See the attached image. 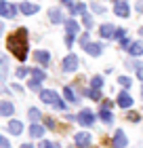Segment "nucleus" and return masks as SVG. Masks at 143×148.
I'll use <instances>...</instances> for the list:
<instances>
[{
    "label": "nucleus",
    "mask_w": 143,
    "mask_h": 148,
    "mask_svg": "<svg viewBox=\"0 0 143 148\" xmlns=\"http://www.w3.org/2000/svg\"><path fill=\"white\" fill-rule=\"evenodd\" d=\"M114 13H116L118 17H124V19H126L128 15H131V6H128L126 0H118L116 6H114Z\"/></svg>",
    "instance_id": "nucleus-4"
},
{
    "label": "nucleus",
    "mask_w": 143,
    "mask_h": 148,
    "mask_svg": "<svg viewBox=\"0 0 143 148\" xmlns=\"http://www.w3.org/2000/svg\"><path fill=\"white\" fill-rule=\"evenodd\" d=\"M112 106H114V102H110V99H103V102H101V108L103 110H110Z\"/></svg>",
    "instance_id": "nucleus-37"
},
{
    "label": "nucleus",
    "mask_w": 143,
    "mask_h": 148,
    "mask_svg": "<svg viewBox=\"0 0 143 148\" xmlns=\"http://www.w3.org/2000/svg\"><path fill=\"white\" fill-rule=\"evenodd\" d=\"M15 112V106L11 102H2L0 104V116H11V114Z\"/></svg>",
    "instance_id": "nucleus-15"
},
{
    "label": "nucleus",
    "mask_w": 143,
    "mask_h": 148,
    "mask_svg": "<svg viewBox=\"0 0 143 148\" xmlns=\"http://www.w3.org/2000/svg\"><path fill=\"white\" fill-rule=\"evenodd\" d=\"M93 11L97 13V15H105V6L99 4V2H93Z\"/></svg>",
    "instance_id": "nucleus-26"
},
{
    "label": "nucleus",
    "mask_w": 143,
    "mask_h": 148,
    "mask_svg": "<svg viewBox=\"0 0 143 148\" xmlns=\"http://www.w3.org/2000/svg\"><path fill=\"white\" fill-rule=\"evenodd\" d=\"M99 119L103 121V123H112V121H114L112 112L110 110H103V108H99Z\"/></svg>",
    "instance_id": "nucleus-21"
},
{
    "label": "nucleus",
    "mask_w": 143,
    "mask_h": 148,
    "mask_svg": "<svg viewBox=\"0 0 143 148\" xmlns=\"http://www.w3.org/2000/svg\"><path fill=\"white\" fill-rule=\"evenodd\" d=\"M44 127H46V129H55V127H57L55 119H44Z\"/></svg>",
    "instance_id": "nucleus-30"
},
{
    "label": "nucleus",
    "mask_w": 143,
    "mask_h": 148,
    "mask_svg": "<svg viewBox=\"0 0 143 148\" xmlns=\"http://www.w3.org/2000/svg\"><path fill=\"white\" fill-rule=\"evenodd\" d=\"M6 72H9L6 70V59H2V80L6 78Z\"/></svg>",
    "instance_id": "nucleus-40"
},
{
    "label": "nucleus",
    "mask_w": 143,
    "mask_h": 148,
    "mask_svg": "<svg viewBox=\"0 0 143 148\" xmlns=\"http://www.w3.org/2000/svg\"><path fill=\"white\" fill-rule=\"evenodd\" d=\"M28 87H30L32 91H36V93H42V89H40V83H38V80H34V78L30 80V85H28Z\"/></svg>",
    "instance_id": "nucleus-28"
},
{
    "label": "nucleus",
    "mask_w": 143,
    "mask_h": 148,
    "mask_svg": "<svg viewBox=\"0 0 143 148\" xmlns=\"http://www.w3.org/2000/svg\"><path fill=\"white\" fill-rule=\"evenodd\" d=\"M30 70L28 68H17V78H23V76H28Z\"/></svg>",
    "instance_id": "nucleus-32"
},
{
    "label": "nucleus",
    "mask_w": 143,
    "mask_h": 148,
    "mask_svg": "<svg viewBox=\"0 0 143 148\" xmlns=\"http://www.w3.org/2000/svg\"><path fill=\"white\" fill-rule=\"evenodd\" d=\"M0 15H2L4 19H13L17 15V4L6 2V0H0Z\"/></svg>",
    "instance_id": "nucleus-3"
},
{
    "label": "nucleus",
    "mask_w": 143,
    "mask_h": 148,
    "mask_svg": "<svg viewBox=\"0 0 143 148\" xmlns=\"http://www.w3.org/2000/svg\"><path fill=\"white\" fill-rule=\"evenodd\" d=\"M76 146L78 148H88V146H91V136L84 133V131L76 133Z\"/></svg>",
    "instance_id": "nucleus-9"
},
{
    "label": "nucleus",
    "mask_w": 143,
    "mask_h": 148,
    "mask_svg": "<svg viewBox=\"0 0 143 148\" xmlns=\"http://www.w3.org/2000/svg\"><path fill=\"white\" fill-rule=\"evenodd\" d=\"M112 146H114V148H124V146H126V136H124V131H122V129H118V131L114 133Z\"/></svg>",
    "instance_id": "nucleus-7"
},
{
    "label": "nucleus",
    "mask_w": 143,
    "mask_h": 148,
    "mask_svg": "<svg viewBox=\"0 0 143 148\" xmlns=\"http://www.w3.org/2000/svg\"><path fill=\"white\" fill-rule=\"evenodd\" d=\"M0 148H11L9 140H6V138H2V136H0Z\"/></svg>",
    "instance_id": "nucleus-39"
},
{
    "label": "nucleus",
    "mask_w": 143,
    "mask_h": 148,
    "mask_svg": "<svg viewBox=\"0 0 143 148\" xmlns=\"http://www.w3.org/2000/svg\"><path fill=\"white\" fill-rule=\"evenodd\" d=\"M128 51H131L133 57H139V55H143V45L141 42H133L131 47H128Z\"/></svg>",
    "instance_id": "nucleus-19"
},
{
    "label": "nucleus",
    "mask_w": 143,
    "mask_h": 148,
    "mask_svg": "<svg viewBox=\"0 0 143 148\" xmlns=\"http://www.w3.org/2000/svg\"><path fill=\"white\" fill-rule=\"evenodd\" d=\"M118 83H120L122 87H124V89H128V87L133 85V80L128 78V76H118Z\"/></svg>",
    "instance_id": "nucleus-25"
},
{
    "label": "nucleus",
    "mask_w": 143,
    "mask_h": 148,
    "mask_svg": "<svg viewBox=\"0 0 143 148\" xmlns=\"http://www.w3.org/2000/svg\"><path fill=\"white\" fill-rule=\"evenodd\" d=\"M32 78H34V80H38V83H42V80L46 78V72H44V70H40V68H34V70H32Z\"/></svg>",
    "instance_id": "nucleus-20"
},
{
    "label": "nucleus",
    "mask_w": 143,
    "mask_h": 148,
    "mask_svg": "<svg viewBox=\"0 0 143 148\" xmlns=\"http://www.w3.org/2000/svg\"><path fill=\"white\" fill-rule=\"evenodd\" d=\"M70 11H72V13H84V11H86V6H84V2H78V4H74Z\"/></svg>",
    "instance_id": "nucleus-27"
},
{
    "label": "nucleus",
    "mask_w": 143,
    "mask_h": 148,
    "mask_svg": "<svg viewBox=\"0 0 143 148\" xmlns=\"http://www.w3.org/2000/svg\"><path fill=\"white\" fill-rule=\"evenodd\" d=\"M21 148H34V144H23Z\"/></svg>",
    "instance_id": "nucleus-43"
},
{
    "label": "nucleus",
    "mask_w": 143,
    "mask_h": 148,
    "mask_svg": "<svg viewBox=\"0 0 143 148\" xmlns=\"http://www.w3.org/2000/svg\"><path fill=\"white\" fill-rule=\"evenodd\" d=\"M61 2H63V4H67V6H70V9L74 6V4H72V0H61Z\"/></svg>",
    "instance_id": "nucleus-42"
},
{
    "label": "nucleus",
    "mask_w": 143,
    "mask_h": 148,
    "mask_svg": "<svg viewBox=\"0 0 143 148\" xmlns=\"http://www.w3.org/2000/svg\"><path fill=\"white\" fill-rule=\"evenodd\" d=\"M78 40H80V45H82V47H86L88 42H91V38H88V34H86V32H84V36H80Z\"/></svg>",
    "instance_id": "nucleus-36"
},
{
    "label": "nucleus",
    "mask_w": 143,
    "mask_h": 148,
    "mask_svg": "<svg viewBox=\"0 0 143 148\" xmlns=\"http://www.w3.org/2000/svg\"><path fill=\"white\" fill-rule=\"evenodd\" d=\"M91 85H93V89H103V78L101 76H93Z\"/></svg>",
    "instance_id": "nucleus-24"
},
{
    "label": "nucleus",
    "mask_w": 143,
    "mask_h": 148,
    "mask_svg": "<svg viewBox=\"0 0 143 148\" xmlns=\"http://www.w3.org/2000/svg\"><path fill=\"white\" fill-rule=\"evenodd\" d=\"M40 6L38 4H32V2H21L19 4V11L23 13V15H34V13H38Z\"/></svg>",
    "instance_id": "nucleus-12"
},
{
    "label": "nucleus",
    "mask_w": 143,
    "mask_h": 148,
    "mask_svg": "<svg viewBox=\"0 0 143 148\" xmlns=\"http://www.w3.org/2000/svg\"><path fill=\"white\" fill-rule=\"evenodd\" d=\"M78 123L82 125V127H91L95 123V116H93V112L91 110H82L78 114Z\"/></svg>",
    "instance_id": "nucleus-6"
},
{
    "label": "nucleus",
    "mask_w": 143,
    "mask_h": 148,
    "mask_svg": "<svg viewBox=\"0 0 143 148\" xmlns=\"http://www.w3.org/2000/svg\"><path fill=\"white\" fill-rule=\"evenodd\" d=\"M74 87H76V85L63 87V95H65V99H67L70 104H76V102H78V95H76V91H74Z\"/></svg>",
    "instance_id": "nucleus-11"
},
{
    "label": "nucleus",
    "mask_w": 143,
    "mask_h": 148,
    "mask_svg": "<svg viewBox=\"0 0 143 148\" xmlns=\"http://www.w3.org/2000/svg\"><path fill=\"white\" fill-rule=\"evenodd\" d=\"M65 45H67V47H72V45H74V34H70V32L65 34Z\"/></svg>",
    "instance_id": "nucleus-38"
},
{
    "label": "nucleus",
    "mask_w": 143,
    "mask_h": 148,
    "mask_svg": "<svg viewBox=\"0 0 143 148\" xmlns=\"http://www.w3.org/2000/svg\"><path fill=\"white\" fill-rule=\"evenodd\" d=\"M99 36H103V38H114L116 36V28L114 25H110V23H103L99 28Z\"/></svg>",
    "instance_id": "nucleus-13"
},
{
    "label": "nucleus",
    "mask_w": 143,
    "mask_h": 148,
    "mask_svg": "<svg viewBox=\"0 0 143 148\" xmlns=\"http://www.w3.org/2000/svg\"><path fill=\"white\" fill-rule=\"evenodd\" d=\"M49 19L53 23H61V21H63V13H61L59 9H51L49 11Z\"/></svg>",
    "instance_id": "nucleus-17"
},
{
    "label": "nucleus",
    "mask_w": 143,
    "mask_h": 148,
    "mask_svg": "<svg viewBox=\"0 0 143 148\" xmlns=\"http://www.w3.org/2000/svg\"><path fill=\"white\" fill-rule=\"evenodd\" d=\"M135 9H137L139 13H143V0H139V2H137V6H135Z\"/></svg>",
    "instance_id": "nucleus-41"
},
{
    "label": "nucleus",
    "mask_w": 143,
    "mask_h": 148,
    "mask_svg": "<svg viewBox=\"0 0 143 148\" xmlns=\"http://www.w3.org/2000/svg\"><path fill=\"white\" fill-rule=\"evenodd\" d=\"M40 99H42L44 104L53 106V108H57V110H65V108H67L65 102H63V99H61V97H59L53 89H44L42 93H40Z\"/></svg>",
    "instance_id": "nucleus-2"
},
{
    "label": "nucleus",
    "mask_w": 143,
    "mask_h": 148,
    "mask_svg": "<svg viewBox=\"0 0 143 148\" xmlns=\"http://www.w3.org/2000/svg\"><path fill=\"white\" fill-rule=\"evenodd\" d=\"M9 131H11V133H15V136H19V133L23 131L21 121H11V123H9Z\"/></svg>",
    "instance_id": "nucleus-18"
},
{
    "label": "nucleus",
    "mask_w": 143,
    "mask_h": 148,
    "mask_svg": "<svg viewBox=\"0 0 143 148\" xmlns=\"http://www.w3.org/2000/svg\"><path fill=\"white\" fill-rule=\"evenodd\" d=\"M114 38H120V40H122V38H126V30L118 28V30H116V36H114Z\"/></svg>",
    "instance_id": "nucleus-35"
},
{
    "label": "nucleus",
    "mask_w": 143,
    "mask_h": 148,
    "mask_svg": "<svg viewBox=\"0 0 143 148\" xmlns=\"http://www.w3.org/2000/svg\"><path fill=\"white\" fill-rule=\"evenodd\" d=\"M141 95H143V89H141Z\"/></svg>",
    "instance_id": "nucleus-45"
},
{
    "label": "nucleus",
    "mask_w": 143,
    "mask_h": 148,
    "mask_svg": "<svg viewBox=\"0 0 143 148\" xmlns=\"http://www.w3.org/2000/svg\"><path fill=\"white\" fill-rule=\"evenodd\" d=\"M40 148H61L57 142H49V140H44L42 144H40Z\"/></svg>",
    "instance_id": "nucleus-29"
},
{
    "label": "nucleus",
    "mask_w": 143,
    "mask_h": 148,
    "mask_svg": "<svg viewBox=\"0 0 143 148\" xmlns=\"http://www.w3.org/2000/svg\"><path fill=\"white\" fill-rule=\"evenodd\" d=\"M30 136H32V138H42V136H44V127L38 125V123H32V127H30Z\"/></svg>",
    "instance_id": "nucleus-16"
},
{
    "label": "nucleus",
    "mask_w": 143,
    "mask_h": 148,
    "mask_svg": "<svg viewBox=\"0 0 143 148\" xmlns=\"http://www.w3.org/2000/svg\"><path fill=\"white\" fill-rule=\"evenodd\" d=\"M65 30L70 32V34H76V32H78V23L74 21V19H67V21H65Z\"/></svg>",
    "instance_id": "nucleus-22"
},
{
    "label": "nucleus",
    "mask_w": 143,
    "mask_h": 148,
    "mask_svg": "<svg viewBox=\"0 0 143 148\" xmlns=\"http://www.w3.org/2000/svg\"><path fill=\"white\" fill-rule=\"evenodd\" d=\"M82 19H84V28H93V17L91 15H86V13H84Z\"/></svg>",
    "instance_id": "nucleus-31"
},
{
    "label": "nucleus",
    "mask_w": 143,
    "mask_h": 148,
    "mask_svg": "<svg viewBox=\"0 0 143 148\" xmlns=\"http://www.w3.org/2000/svg\"><path fill=\"white\" fill-rule=\"evenodd\" d=\"M139 34H141V36H143V28H141V30H139Z\"/></svg>",
    "instance_id": "nucleus-44"
},
{
    "label": "nucleus",
    "mask_w": 143,
    "mask_h": 148,
    "mask_svg": "<svg viewBox=\"0 0 143 148\" xmlns=\"http://www.w3.org/2000/svg\"><path fill=\"white\" fill-rule=\"evenodd\" d=\"M28 114H30V119H32V123H38V121H40V110L38 108H30Z\"/></svg>",
    "instance_id": "nucleus-23"
},
{
    "label": "nucleus",
    "mask_w": 143,
    "mask_h": 148,
    "mask_svg": "<svg viewBox=\"0 0 143 148\" xmlns=\"http://www.w3.org/2000/svg\"><path fill=\"white\" fill-rule=\"evenodd\" d=\"M84 51L91 53V55H101V53H103V45H101V42H88L84 47Z\"/></svg>",
    "instance_id": "nucleus-14"
},
{
    "label": "nucleus",
    "mask_w": 143,
    "mask_h": 148,
    "mask_svg": "<svg viewBox=\"0 0 143 148\" xmlns=\"http://www.w3.org/2000/svg\"><path fill=\"white\" fill-rule=\"evenodd\" d=\"M126 116H128V121H133V123H137V121H141V116H139L137 112H128Z\"/></svg>",
    "instance_id": "nucleus-33"
},
{
    "label": "nucleus",
    "mask_w": 143,
    "mask_h": 148,
    "mask_svg": "<svg viewBox=\"0 0 143 148\" xmlns=\"http://www.w3.org/2000/svg\"><path fill=\"white\" fill-rule=\"evenodd\" d=\"M34 59H36L40 66H49L51 64V53H46V51H34Z\"/></svg>",
    "instance_id": "nucleus-10"
},
{
    "label": "nucleus",
    "mask_w": 143,
    "mask_h": 148,
    "mask_svg": "<svg viewBox=\"0 0 143 148\" xmlns=\"http://www.w3.org/2000/svg\"><path fill=\"white\" fill-rule=\"evenodd\" d=\"M6 47H9V51L19 62H23V59L28 57V30L19 28L17 32H13L9 36V40H6Z\"/></svg>",
    "instance_id": "nucleus-1"
},
{
    "label": "nucleus",
    "mask_w": 143,
    "mask_h": 148,
    "mask_svg": "<svg viewBox=\"0 0 143 148\" xmlns=\"http://www.w3.org/2000/svg\"><path fill=\"white\" fill-rule=\"evenodd\" d=\"M63 70L65 72H76L78 70V57L74 53H67V57L63 59Z\"/></svg>",
    "instance_id": "nucleus-5"
},
{
    "label": "nucleus",
    "mask_w": 143,
    "mask_h": 148,
    "mask_svg": "<svg viewBox=\"0 0 143 148\" xmlns=\"http://www.w3.org/2000/svg\"><path fill=\"white\" fill-rule=\"evenodd\" d=\"M135 68H137V78L143 80V64H135Z\"/></svg>",
    "instance_id": "nucleus-34"
},
{
    "label": "nucleus",
    "mask_w": 143,
    "mask_h": 148,
    "mask_svg": "<svg viewBox=\"0 0 143 148\" xmlns=\"http://www.w3.org/2000/svg\"><path fill=\"white\" fill-rule=\"evenodd\" d=\"M116 104H118L120 108H131V106H133V97L128 95L126 91H122V93H118V99H116Z\"/></svg>",
    "instance_id": "nucleus-8"
}]
</instances>
